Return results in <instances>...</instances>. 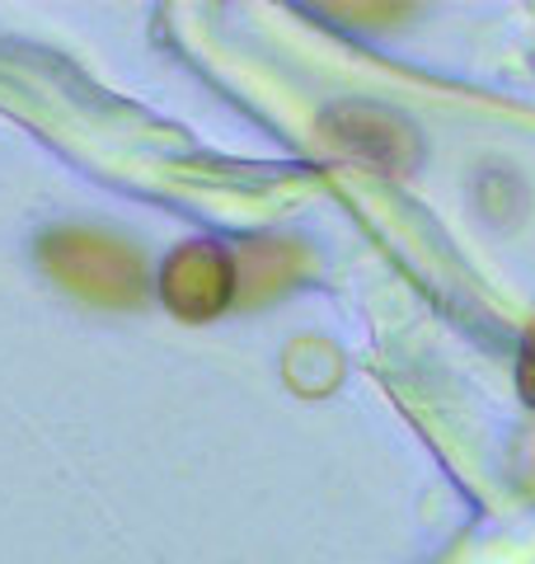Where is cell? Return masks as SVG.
<instances>
[{"label": "cell", "instance_id": "1", "mask_svg": "<svg viewBox=\"0 0 535 564\" xmlns=\"http://www.w3.org/2000/svg\"><path fill=\"white\" fill-rule=\"evenodd\" d=\"M43 263L66 288L99 296V302H132V296H141V263L113 240L62 231L43 245Z\"/></svg>", "mask_w": 535, "mask_h": 564}, {"label": "cell", "instance_id": "2", "mask_svg": "<svg viewBox=\"0 0 535 564\" xmlns=\"http://www.w3.org/2000/svg\"><path fill=\"white\" fill-rule=\"evenodd\" d=\"M226 296H230V269L226 254L211 250V245H188L184 254L165 263V302L178 315H188V321L217 315Z\"/></svg>", "mask_w": 535, "mask_h": 564}, {"label": "cell", "instance_id": "3", "mask_svg": "<svg viewBox=\"0 0 535 564\" xmlns=\"http://www.w3.org/2000/svg\"><path fill=\"white\" fill-rule=\"evenodd\" d=\"M522 391L535 400V325L526 334V352H522Z\"/></svg>", "mask_w": 535, "mask_h": 564}]
</instances>
